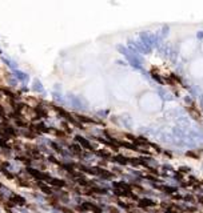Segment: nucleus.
Masks as SVG:
<instances>
[{
    "instance_id": "nucleus-1",
    "label": "nucleus",
    "mask_w": 203,
    "mask_h": 213,
    "mask_svg": "<svg viewBox=\"0 0 203 213\" xmlns=\"http://www.w3.org/2000/svg\"><path fill=\"white\" fill-rule=\"evenodd\" d=\"M26 170H27V173H28V174H31V176L36 180V181L48 183V181H50V178H51L50 174H48V173H46V172H43V170H37V169L30 168V167H28Z\"/></svg>"
},
{
    "instance_id": "nucleus-2",
    "label": "nucleus",
    "mask_w": 203,
    "mask_h": 213,
    "mask_svg": "<svg viewBox=\"0 0 203 213\" xmlns=\"http://www.w3.org/2000/svg\"><path fill=\"white\" fill-rule=\"evenodd\" d=\"M75 140L78 141L79 145L82 146L83 149H87V150H89V152H95V148H94L92 144L89 143L87 139H84V137H82V136H75Z\"/></svg>"
},
{
    "instance_id": "nucleus-3",
    "label": "nucleus",
    "mask_w": 203,
    "mask_h": 213,
    "mask_svg": "<svg viewBox=\"0 0 203 213\" xmlns=\"http://www.w3.org/2000/svg\"><path fill=\"white\" fill-rule=\"evenodd\" d=\"M79 209H82V211H89V212H92V213H102V208L100 206L92 204V202H88V201H84Z\"/></svg>"
},
{
    "instance_id": "nucleus-4",
    "label": "nucleus",
    "mask_w": 203,
    "mask_h": 213,
    "mask_svg": "<svg viewBox=\"0 0 203 213\" xmlns=\"http://www.w3.org/2000/svg\"><path fill=\"white\" fill-rule=\"evenodd\" d=\"M91 174H96V176H100L103 178H111L112 177V173L111 172H108V170L103 169V168H99V167L91 168Z\"/></svg>"
},
{
    "instance_id": "nucleus-5",
    "label": "nucleus",
    "mask_w": 203,
    "mask_h": 213,
    "mask_svg": "<svg viewBox=\"0 0 203 213\" xmlns=\"http://www.w3.org/2000/svg\"><path fill=\"white\" fill-rule=\"evenodd\" d=\"M187 111L190 112V115L194 117V119H196V120H201V112L198 111V108H196V105L194 103H187Z\"/></svg>"
},
{
    "instance_id": "nucleus-6",
    "label": "nucleus",
    "mask_w": 203,
    "mask_h": 213,
    "mask_svg": "<svg viewBox=\"0 0 203 213\" xmlns=\"http://www.w3.org/2000/svg\"><path fill=\"white\" fill-rule=\"evenodd\" d=\"M8 200L11 201L15 206H24L26 205V200L22 196H19V195H11V197H9Z\"/></svg>"
},
{
    "instance_id": "nucleus-7",
    "label": "nucleus",
    "mask_w": 203,
    "mask_h": 213,
    "mask_svg": "<svg viewBox=\"0 0 203 213\" xmlns=\"http://www.w3.org/2000/svg\"><path fill=\"white\" fill-rule=\"evenodd\" d=\"M36 185L39 187V188L41 189V191H43V192L46 193V195H50V196H54V195H55L54 189L51 188L47 183H43V181H36Z\"/></svg>"
},
{
    "instance_id": "nucleus-8",
    "label": "nucleus",
    "mask_w": 203,
    "mask_h": 213,
    "mask_svg": "<svg viewBox=\"0 0 203 213\" xmlns=\"http://www.w3.org/2000/svg\"><path fill=\"white\" fill-rule=\"evenodd\" d=\"M34 113H35V116L37 117V119L48 116V112H47V111L44 109V107H41V105H36V107H34Z\"/></svg>"
},
{
    "instance_id": "nucleus-9",
    "label": "nucleus",
    "mask_w": 203,
    "mask_h": 213,
    "mask_svg": "<svg viewBox=\"0 0 203 213\" xmlns=\"http://www.w3.org/2000/svg\"><path fill=\"white\" fill-rule=\"evenodd\" d=\"M47 184H48V185H51V187H55V188H63V187L67 185V183L63 181V180L54 178V177H51V178H50V181L47 183Z\"/></svg>"
},
{
    "instance_id": "nucleus-10",
    "label": "nucleus",
    "mask_w": 203,
    "mask_h": 213,
    "mask_svg": "<svg viewBox=\"0 0 203 213\" xmlns=\"http://www.w3.org/2000/svg\"><path fill=\"white\" fill-rule=\"evenodd\" d=\"M70 149H71V152L75 153V155H78V156H82L83 155V148L79 144H71L70 145Z\"/></svg>"
},
{
    "instance_id": "nucleus-11",
    "label": "nucleus",
    "mask_w": 203,
    "mask_h": 213,
    "mask_svg": "<svg viewBox=\"0 0 203 213\" xmlns=\"http://www.w3.org/2000/svg\"><path fill=\"white\" fill-rule=\"evenodd\" d=\"M112 160L116 163H119L122 165H126V164H128V157H124V156H122V155H118V156H114L112 157Z\"/></svg>"
},
{
    "instance_id": "nucleus-12",
    "label": "nucleus",
    "mask_w": 203,
    "mask_h": 213,
    "mask_svg": "<svg viewBox=\"0 0 203 213\" xmlns=\"http://www.w3.org/2000/svg\"><path fill=\"white\" fill-rule=\"evenodd\" d=\"M16 184H19V185H22V187H26V188H32V184L31 183H28L27 180L24 178H22V177H16Z\"/></svg>"
},
{
    "instance_id": "nucleus-13",
    "label": "nucleus",
    "mask_w": 203,
    "mask_h": 213,
    "mask_svg": "<svg viewBox=\"0 0 203 213\" xmlns=\"http://www.w3.org/2000/svg\"><path fill=\"white\" fill-rule=\"evenodd\" d=\"M75 117H76V120L82 121V123H96L94 119H91V117H87V116H83V115H75Z\"/></svg>"
},
{
    "instance_id": "nucleus-14",
    "label": "nucleus",
    "mask_w": 203,
    "mask_h": 213,
    "mask_svg": "<svg viewBox=\"0 0 203 213\" xmlns=\"http://www.w3.org/2000/svg\"><path fill=\"white\" fill-rule=\"evenodd\" d=\"M0 136H2L4 140H9V137L7 136V132H6V125H4V123H0Z\"/></svg>"
},
{
    "instance_id": "nucleus-15",
    "label": "nucleus",
    "mask_w": 203,
    "mask_h": 213,
    "mask_svg": "<svg viewBox=\"0 0 203 213\" xmlns=\"http://www.w3.org/2000/svg\"><path fill=\"white\" fill-rule=\"evenodd\" d=\"M22 135L24 136V137H28V139H35V137H36V135H35L32 131L28 129V128H26V131L22 132Z\"/></svg>"
},
{
    "instance_id": "nucleus-16",
    "label": "nucleus",
    "mask_w": 203,
    "mask_h": 213,
    "mask_svg": "<svg viewBox=\"0 0 203 213\" xmlns=\"http://www.w3.org/2000/svg\"><path fill=\"white\" fill-rule=\"evenodd\" d=\"M96 153L99 156H102V157H106V159H112V156L110 155V152H107V150H96Z\"/></svg>"
},
{
    "instance_id": "nucleus-17",
    "label": "nucleus",
    "mask_w": 203,
    "mask_h": 213,
    "mask_svg": "<svg viewBox=\"0 0 203 213\" xmlns=\"http://www.w3.org/2000/svg\"><path fill=\"white\" fill-rule=\"evenodd\" d=\"M51 146H52V148L56 150V152H59V153H63V150H62V148H60V146L56 144V143H51Z\"/></svg>"
},
{
    "instance_id": "nucleus-18",
    "label": "nucleus",
    "mask_w": 203,
    "mask_h": 213,
    "mask_svg": "<svg viewBox=\"0 0 203 213\" xmlns=\"http://www.w3.org/2000/svg\"><path fill=\"white\" fill-rule=\"evenodd\" d=\"M62 127H63L64 132H67V133H71V128L68 127V124H67V123H62Z\"/></svg>"
},
{
    "instance_id": "nucleus-19",
    "label": "nucleus",
    "mask_w": 203,
    "mask_h": 213,
    "mask_svg": "<svg viewBox=\"0 0 203 213\" xmlns=\"http://www.w3.org/2000/svg\"><path fill=\"white\" fill-rule=\"evenodd\" d=\"M110 212L111 213H119V211H116L115 208H110Z\"/></svg>"
},
{
    "instance_id": "nucleus-20",
    "label": "nucleus",
    "mask_w": 203,
    "mask_h": 213,
    "mask_svg": "<svg viewBox=\"0 0 203 213\" xmlns=\"http://www.w3.org/2000/svg\"><path fill=\"white\" fill-rule=\"evenodd\" d=\"M3 188V185H2V183H0V189H2Z\"/></svg>"
}]
</instances>
